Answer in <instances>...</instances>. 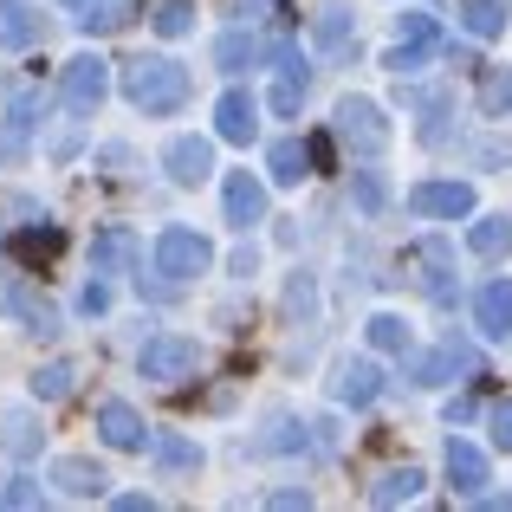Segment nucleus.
Segmentation results:
<instances>
[{"label":"nucleus","mask_w":512,"mask_h":512,"mask_svg":"<svg viewBox=\"0 0 512 512\" xmlns=\"http://www.w3.org/2000/svg\"><path fill=\"white\" fill-rule=\"evenodd\" d=\"M253 59H260V39H253V33H240V26L214 39V65H221V72H247Z\"/></svg>","instance_id":"5701e85b"},{"label":"nucleus","mask_w":512,"mask_h":512,"mask_svg":"<svg viewBox=\"0 0 512 512\" xmlns=\"http://www.w3.org/2000/svg\"><path fill=\"white\" fill-rule=\"evenodd\" d=\"M266 169H273V182H286V188H299L305 175H312V143H299V137H279L273 150H266Z\"/></svg>","instance_id":"a211bd4d"},{"label":"nucleus","mask_w":512,"mask_h":512,"mask_svg":"<svg viewBox=\"0 0 512 512\" xmlns=\"http://www.w3.org/2000/svg\"><path fill=\"white\" fill-rule=\"evenodd\" d=\"M357 208H363V214H383V208H389V182H383L376 169H357Z\"/></svg>","instance_id":"7c9ffc66"},{"label":"nucleus","mask_w":512,"mask_h":512,"mask_svg":"<svg viewBox=\"0 0 512 512\" xmlns=\"http://www.w3.org/2000/svg\"><path fill=\"white\" fill-rule=\"evenodd\" d=\"M461 26L474 39H500L506 33V0H461Z\"/></svg>","instance_id":"4be33fe9"},{"label":"nucleus","mask_w":512,"mask_h":512,"mask_svg":"<svg viewBox=\"0 0 512 512\" xmlns=\"http://www.w3.org/2000/svg\"><path fill=\"white\" fill-rule=\"evenodd\" d=\"M448 480H454V493H487V454L474 448V441H448Z\"/></svg>","instance_id":"f3484780"},{"label":"nucleus","mask_w":512,"mask_h":512,"mask_svg":"<svg viewBox=\"0 0 512 512\" xmlns=\"http://www.w3.org/2000/svg\"><path fill=\"white\" fill-rule=\"evenodd\" d=\"M370 344L396 357V350H409V325H402L396 312H376V318H370Z\"/></svg>","instance_id":"c85d7f7f"},{"label":"nucleus","mask_w":512,"mask_h":512,"mask_svg":"<svg viewBox=\"0 0 512 512\" xmlns=\"http://www.w3.org/2000/svg\"><path fill=\"white\" fill-rule=\"evenodd\" d=\"M338 137L350 143L357 156H376V150H389V117H383V104H370V98H344L338 104Z\"/></svg>","instance_id":"7ed1b4c3"},{"label":"nucleus","mask_w":512,"mask_h":512,"mask_svg":"<svg viewBox=\"0 0 512 512\" xmlns=\"http://www.w3.org/2000/svg\"><path fill=\"white\" fill-rule=\"evenodd\" d=\"M402 279H409L422 299H435V305H448L454 299V247L448 240H415L409 253H402Z\"/></svg>","instance_id":"f03ea898"},{"label":"nucleus","mask_w":512,"mask_h":512,"mask_svg":"<svg viewBox=\"0 0 512 512\" xmlns=\"http://www.w3.org/2000/svg\"><path fill=\"white\" fill-rule=\"evenodd\" d=\"M493 448L512 454V402H500V409H493Z\"/></svg>","instance_id":"58836bf2"},{"label":"nucleus","mask_w":512,"mask_h":512,"mask_svg":"<svg viewBox=\"0 0 512 512\" xmlns=\"http://www.w3.org/2000/svg\"><path fill=\"white\" fill-rule=\"evenodd\" d=\"M402 39H415V46H441V33H435L428 13H402Z\"/></svg>","instance_id":"e433bc0d"},{"label":"nucleus","mask_w":512,"mask_h":512,"mask_svg":"<svg viewBox=\"0 0 512 512\" xmlns=\"http://www.w3.org/2000/svg\"><path fill=\"white\" fill-rule=\"evenodd\" d=\"M474 156H480V163H493V169H500V163H512V143H480Z\"/></svg>","instance_id":"a19ab883"},{"label":"nucleus","mask_w":512,"mask_h":512,"mask_svg":"<svg viewBox=\"0 0 512 512\" xmlns=\"http://www.w3.org/2000/svg\"><path fill=\"white\" fill-rule=\"evenodd\" d=\"M65 7H98V0H65Z\"/></svg>","instance_id":"37998d69"},{"label":"nucleus","mask_w":512,"mask_h":512,"mask_svg":"<svg viewBox=\"0 0 512 512\" xmlns=\"http://www.w3.org/2000/svg\"><path fill=\"white\" fill-rule=\"evenodd\" d=\"M124 20H130V7H91V13H78V26H85V33H117Z\"/></svg>","instance_id":"f704fd0d"},{"label":"nucleus","mask_w":512,"mask_h":512,"mask_svg":"<svg viewBox=\"0 0 512 512\" xmlns=\"http://www.w3.org/2000/svg\"><path fill=\"white\" fill-rule=\"evenodd\" d=\"M312 39H318L325 52L350 46V7H318V20H312Z\"/></svg>","instance_id":"bb28decb"},{"label":"nucleus","mask_w":512,"mask_h":512,"mask_svg":"<svg viewBox=\"0 0 512 512\" xmlns=\"http://www.w3.org/2000/svg\"><path fill=\"white\" fill-rule=\"evenodd\" d=\"M156 500H150V493H117V512H150Z\"/></svg>","instance_id":"79ce46f5"},{"label":"nucleus","mask_w":512,"mask_h":512,"mask_svg":"<svg viewBox=\"0 0 512 512\" xmlns=\"http://www.w3.org/2000/svg\"><path fill=\"white\" fill-rule=\"evenodd\" d=\"M7 312L20 318V331H33V338H52V331H59L52 299H46V292H33V286H13V292H7Z\"/></svg>","instance_id":"2eb2a0df"},{"label":"nucleus","mask_w":512,"mask_h":512,"mask_svg":"<svg viewBox=\"0 0 512 512\" xmlns=\"http://www.w3.org/2000/svg\"><path fill=\"white\" fill-rule=\"evenodd\" d=\"M104 91H111V65H104L98 52H78V59H65V72H59V98L72 104V111H98Z\"/></svg>","instance_id":"20e7f679"},{"label":"nucleus","mask_w":512,"mask_h":512,"mask_svg":"<svg viewBox=\"0 0 512 512\" xmlns=\"http://www.w3.org/2000/svg\"><path fill=\"white\" fill-rule=\"evenodd\" d=\"M156 461L163 467H201V448L182 441V435H156Z\"/></svg>","instance_id":"2f4dec72"},{"label":"nucleus","mask_w":512,"mask_h":512,"mask_svg":"<svg viewBox=\"0 0 512 512\" xmlns=\"http://www.w3.org/2000/svg\"><path fill=\"white\" fill-rule=\"evenodd\" d=\"M195 338H175V331H163V338H150L143 344V376L150 383H175V376H188L195 370Z\"/></svg>","instance_id":"0eeeda50"},{"label":"nucleus","mask_w":512,"mask_h":512,"mask_svg":"<svg viewBox=\"0 0 512 512\" xmlns=\"http://www.w3.org/2000/svg\"><path fill=\"white\" fill-rule=\"evenodd\" d=\"M188 26H195V7H188V0H163V7H156V33L163 39H182Z\"/></svg>","instance_id":"c756f323"},{"label":"nucleus","mask_w":512,"mask_h":512,"mask_svg":"<svg viewBox=\"0 0 512 512\" xmlns=\"http://www.w3.org/2000/svg\"><path fill=\"white\" fill-rule=\"evenodd\" d=\"M0 506H46V493H39V480H0Z\"/></svg>","instance_id":"473e14b6"},{"label":"nucleus","mask_w":512,"mask_h":512,"mask_svg":"<svg viewBox=\"0 0 512 512\" xmlns=\"http://www.w3.org/2000/svg\"><path fill=\"white\" fill-rule=\"evenodd\" d=\"M331 396H338L344 409H363V402L383 396V370H376L370 357H344L338 376H331Z\"/></svg>","instance_id":"9d476101"},{"label":"nucleus","mask_w":512,"mask_h":512,"mask_svg":"<svg viewBox=\"0 0 512 512\" xmlns=\"http://www.w3.org/2000/svg\"><path fill=\"white\" fill-rule=\"evenodd\" d=\"M467 376H480V350H474V344H461V338H441L422 363H415V383H428V389H441V383H467Z\"/></svg>","instance_id":"423d86ee"},{"label":"nucleus","mask_w":512,"mask_h":512,"mask_svg":"<svg viewBox=\"0 0 512 512\" xmlns=\"http://www.w3.org/2000/svg\"><path fill=\"white\" fill-rule=\"evenodd\" d=\"M409 208L435 214V221H461V214H474V188H467V182H415Z\"/></svg>","instance_id":"6e6552de"},{"label":"nucleus","mask_w":512,"mask_h":512,"mask_svg":"<svg viewBox=\"0 0 512 512\" xmlns=\"http://www.w3.org/2000/svg\"><path fill=\"white\" fill-rule=\"evenodd\" d=\"M227 221H234V227L266 221V182H253L247 169H234V175H227Z\"/></svg>","instance_id":"4468645a"},{"label":"nucleus","mask_w":512,"mask_h":512,"mask_svg":"<svg viewBox=\"0 0 512 512\" xmlns=\"http://www.w3.org/2000/svg\"><path fill=\"white\" fill-rule=\"evenodd\" d=\"M124 98L137 104L143 117H169L188 104V65L175 59H130L124 65Z\"/></svg>","instance_id":"f257e3e1"},{"label":"nucleus","mask_w":512,"mask_h":512,"mask_svg":"<svg viewBox=\"0 0 512 512\" xmlns=\"http://www.w3.org/2000/svg\"><path fill=\"white\" fill-rule=\"evenodd\" d=\"M214 130H221L227 143H253V130H260V104H253V91H227L221 104H214Z\"/></svg>","instance_id":"f8f14e48"},{"label":"nucleus","mask_w":512,"mask_h":512,"mask_svg":"<svg viewBox=\"0 0 512 512\" xmlns=\"http://www.w3.org/2000/svg\"><path fill=\"white\" fill-rule=\"evenodd\" d=\"M39 20L20 7V0H0V46H33Z\"/></svg>","instance_id":"a878e982"},{"label":"nucleus","mask_w":512,"mask_h":512,"mask_svg":"<svg viewBox=\"0 0 512 512\" xmlns=\"http://www.w3.org/2000/svg\"><path fill=\"white\" fill-rule=\"evenodd\" d=\"M52 480H59V493H72V500H104V467L85 461V454L52 461Z\"/></svg>","instance_id":"ddd939ff"},{"label":"nucleus","mask_w":512,"mask_h":512,"mask_svg":"<svg viewBox=\"0 0 512 512\" xmlns=\"http://www.w3.org/2000/svg\"><path fill=\"white\" fill-rule=\"evenodd\" d=\"M415 493H422V467H389V474L370 487V500L376 506H396V500H415Z\"/></svg>","instance_id":"393cba45"},{"label":"nucleus","mask_w":512,"mask_h":512,"mask_svg":"<svg viewBox=\"0 0 512 512\" xmlns=\"http://www.w3.org/2000/svg\"><path fill=\"white\" fill-rule=\"evenodd\" d=\"M299 104H305V78H292V72H286V78L273 85V111H279V117H292Z\"/></svg>","instance_id":"c9c22d12"},{"label":"nucleus","mask_w":512,"mask_h":512,"mask_svg":"<svg viewBox=\"0 0 512 512\" xmlns=\"http://www.w3.org/2000/svg\"><path fill=\"white\" fill-rule=\"evenodd\" d=\"M39 435H46V428H39L26 409H0V448H7L13 461H33V454H39Z\"/></svg>","instance_id":"aec40b11"},{"label":"nucleus","mask_w":512,"mask_h":512,"mask_svg":"<svg viewBox=\"0 0 512 512\" xmlns=\"http://www.w3.org/2000/svg\"><path fill=\"white\" fill-rule=\"evenodd\" d=\"M208 266H214V247L195 234V227H169V234L156 240V273L195 279V273H208Z\"/></svg>","instance_id":"39448f33"},{"label":"nucleus","mask_w":512,"mask_h":512,"mask_svg":"<svg viewBox=\"0 0 512 512\" xmlns=\"http://www.w3.org/2000/svg\"><path fill=\"white\" fill-rule=\"evenodd\" d=\"M428 52H435V46H415V39H396V52H389V72H422V65H428Z\"/></svg>","instance_id":"72a5a7b5"},{"label":"nucleus","mask_w":512,"mask_h":512,"mask_svg":"<svg viewBox=\"0 0 512 512\" xmlns=\"http://www.w3.org/2000/svg\"><path fill=\"white\" fill-rule=\"evenodd\" d=\"M474 325L487 331V338H506V331H512V279H493V286H480Z\"/></svg>","instance_id":"dca6fc26"},{"label":"nucleus","mask_w":512,"mask_h":512,"mask_svg":"<svg viewBox=\"0 0 512 512\" xmlns=\"http://www.w3.org/2000/svg\"><path fill=\"white\" fill-rule=\"evenodd\" d=\"M98 435L111 441V448H124V454H143V448H156V435H150V422H143L130 402H104L98 409Z\"/></svg>","instance_id":"1a4fd4ad"},{"label":"nucleus","mask_w":512,"mask_h":512,"mask_svg":"<svg viewBox=\"0 0 512 512\" xmlns=\"http://www.w3.org/2000/svg\"><path fill=\"white\" fill-rule=\"evenodd\" d=\"M467 247H474L480 260H500V253H512V221H506V214L474 221V227H467Z\"/></svg>","instance_id":"412c9836"},{"label":"nucleus","mask_w":512,"mask_h":512,"mask_svg":"<svg viewBox=\"0 0 512 512\" xmlns=\"http://www.w3.org/2000/svg\"><path fill=\"white\" fill-rule=\"evenodd\" d=\"M78 312H85V318H104V312H111V292H104V286H85V292H78Z\"/></svg>","instance_id":"4c0bfd02"},{"label":"nucleus","mask_w":512,"mask_h":512,"mask_svg":"<svg viewBox=\"0 0 512 512\" xmlns=\"http://www.w3.org/2000/svg\"><path fill=\"white\" fill-rule=\"evenodd\" d=\"M72 383H78L72 363H46V370H33V396L39 402H65V396H72Z\"/></svg>","instance_id":"cd10ccee"},{"label":"nucleus","mask_w":512,"mask_h":512,"mask_svg":"<svg viewBox=\"0 0 512 512\" xmlns=\"http://www.w3.org/2000/svg\"><path fill=\"white\" fill-rule=\"evenodd\" d=\"M480 111L487 117L512 111V65H487V72H480Z\"/></svg>","instance_id":"b1692460"},{"label":"nucleus","mask_w":512,"mask_h":512,"mask_svg":"<svg viewBox=\"0 0 512 512\" xmlns=\"http://www.w3.org/2000/svg\"><path fill=\"white\" fill-rule=\"evenodd\" d=\"M266 506H312V493H305V487H279V493H266Z\"/></svg>","instance_id":"ea45409f"},{"label":"nucleus","mask_w":512,"mask_h":512,"mask_svg":"<svg viewBox=\"0 0 512 512\" xmlns=\"http://www.w3.org/2000/svg\"><path fill=\"white\" fill-rule=\"evenodd\" d=\"M163 163H169V182L201 188L214 175V150H208V137H175L169 150H163Z\"/></svg>","instance_id":"9b49d317"},{"label":"nucleus","mask_w":512,"mask_h":512,"mask_svg":"<svg viewBox=\"0 0 512 512\" xmlns=\"http://www.w3.org/2000/svg\"><path fill=\"white\" fill-rule=\"evenodd\" d=\"M130 260H137V234H130V227H104V234L91 240V273H124Z\"/></svg>","instance_id":"6ab92c4d"}]
</instances>
